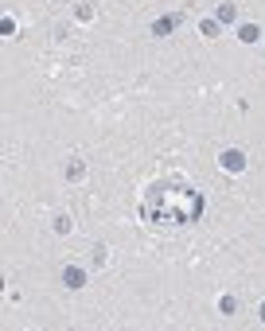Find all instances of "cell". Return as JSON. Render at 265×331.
Wrapping results in <instances>:
<instances>
[{"instance_id": "3", "label": "cell", "mask_w": 265, "mask_h": 331, "mask_svg": "<svg viewBox=\"0 0 265 331\" xmlns=\"http://www.w3.org/2000/svg\"><path fill=\"white\" fill-rule=\"evenodd\" d=\"M62 284H66V288H82V284H86V273H82L78 265H70V269H62Z\"/></svg>"}, {"instance_id": "1", "label": "cell", "mask_w": 265, "mask_h": 331, "mask_svg": "<svg viewBox=\"0 0 265 331\" xmlns=\"http://www.w3.org/2000/svg\"><path fill=\"white\" fill-rule=\"evenodd\" d=\"M203 215V195L187 183H156L145 195V219L160 226H179V222H195Z\"/></svg>"}, {"instance_id": "6", "label": "cell", "mask_w": 265, "mask_h": 331, "mask_svg": "<svg viewBox=\"0 0 265 331\" xmlns=\"http://www.w3.org/2000/svg\"><path fill=\"white\" fill-rule=\"evenodd\" d=\"M203 35H218V24L214 20H203Z\"/></svg>"}, {"instance_id": "7", "label": "cell", "mask_w": 265, "mask_h": 331, "mask_svg": "<svg viewBox=\"0 0 265 331\" xmlns=\"http://www.w3.org/2000/svg\"><path fill=\"white\" fill-rule=\"evenodd\" d=\"M262 320H265V304H262Z\"/></svg>"}, {"instance_id": "5", "label": "cell", "mask_w": 265, "mask_h": 331, "mask_svg": "<svg viewBox=\"0 0 265 331\" xmlns=\"http://www.w3.org/2000/svg\"><path fill=\"white\" fill-rule=\"evenodd\" d=\"M172 28H176V16H168V20H160V24L152 28V31H156V35H168Z\"/></svg>"}, {"instance_id": "4", "label": "cell", "mask_w": 265, "mask_h": 331, "mask_svg": "<svg viewBox=\"0 0 265 331\" xmlns=\"http://www.w3.org/2000/svg\"><path fill=\"white\" fill-rule=\"evenodd\" d=\"M238 39H242V43H258V39H262V31H258L254 24H242V28H238Z\"/></svg>"}, {"instance_id": "2", "label": "cell", "mask_w": 265, "mask_h": 331, "mask_svg": "<svg viewBox=\"0 0 265 331\" xmlns=\"http://www.w3.org/2000/svg\"><path fill=\"white\" fill-rule=\"evenodd\" d=\"M222 167H226V171H246V152L226 148V152H222Z\"/></svg>"}]
</instances>
